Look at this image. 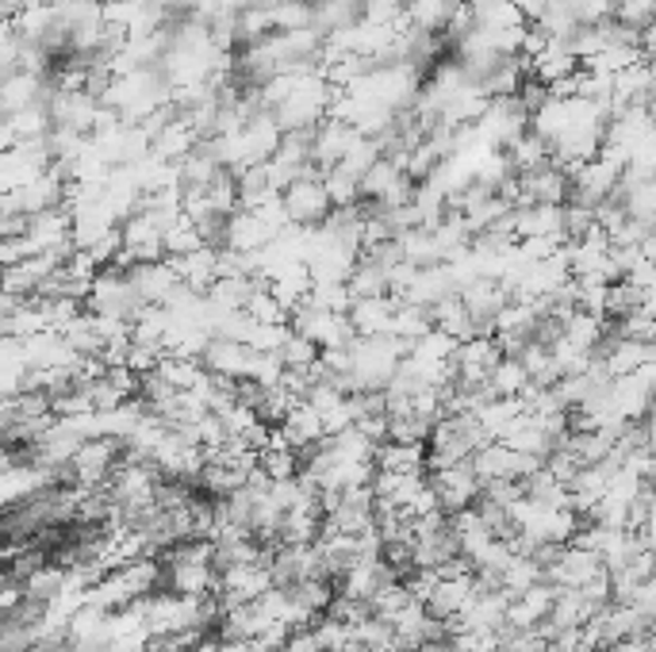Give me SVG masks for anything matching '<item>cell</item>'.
<instances>
[{"label":"cell","instance_id":"cell-1","mask_svg":"<svg viewBox=\"0 0 656 652\" xmlns=\"http://www.w3.org/2000/svg\"><path fill=\"white\" fill-rule=\"evenodd\" d=\"M281 212H284V220H288V227L315 231L319 223L334 212L331 196H326V188H323V177H319V173H307V177L292 181L288 188H281Z\"/></svg>","mask_w":656,"mask_h":652}]
</instances>
